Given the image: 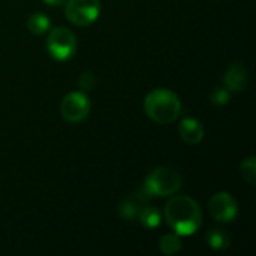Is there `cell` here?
I'll return each mask as SVG.
<instances>
[{"label":"cell","mask_w":256,"mask_h":256,"mask_svg":"<svg viewBox=\"0 0 256 256\" xmlns=\"http://www.w3.org/2000/svg\"><path fill=\"white\" fill-rule=\"evenodd\" d=\"M164 216L177 236H192L202 224V213L198 202L186 195L172 196L165 206Z\"/></svg>","instance_id":"cell-1"},{"label":"cell","mask_w":256,"mask_h":256,"mask_svg":"<svg viewBox=\"0 0 256 256\" xmlns=\"http://www.w3.org/2000/svg\"><path fill=\"white\" fill-rule=\"evenodd\" d=\"M144 111L153 122L159 124H168L178 118L182 112V104L176 93L168 88H156L146 96Z\"/></svg>","instance_id":"cell-2"},{"label":"cell","mask_w":256,"mask_h":256,"mask_svg":"<svg viewBox=\"0 0 256 256\" xmlns=\"http://www.w3.org/2000/svg\"><path fill=\"white\" fill-rule=\"evenodd\" d=\"M182 183V176L176 170L159 166L147 176L144 189L150 196H171L180 190Z\"/></svg>","instance_id":"cell-3"},{"label":"cell","mask_w":256,"mask_h":256,"mask_svg":"<svg viewBox=\"0 0 256 256\" xmlns=\"http://www.w3.org/2000/svg\"><path fill=\"white\" fill-rule=\"evenodd\" d=\"M46 48L52 58L58 62H66L76 51V38L69 28L56 27L48 36Z\"/></svg>","instance_id":"cell-4"},{"label":"cell","mask_w":256,"mask_h":256,"mask_svg":"<svg viewBox=\"0 0 256 256\" xmlns=\"http://www.w3.org/2000/svg\"><path fill=\"white\" fill-rule=\"evenodd\" d=\"M100 12L99 0H66L64 14L66 18L78 27H86L93 24Z\"/></svg>","instance_id":"cell-5"},{"label":"cell","mask_w":256,"mask_h":256,"mask_svg":"<svg viewBox=\"0 0 256 256\" xmlns=\"http://www.w3.org/2000/svg\"><path fill=\"white\" fill-rule=\"evenodd\" d=\"M90 112V100L81 92L68 93L60 104V114L68 123H80Z\"/></svg>","instance_id":"cell-6"},{"label":"cell","mask_w":256,"mask_h":256,"mask_svg":"<svg viewBox=\"0 0 256 256\" xmlns=\"http://www.w3.org/2000/svg\"><path fill=\"white\" fill-rule=\"evenodd\" d=\"M208 213L214 220L228 224L237 218L238 206H237V201L230 194L218 192L208 201Z\"/></svg>","instance_id":"cell-7"},{"label":"cell","mask_w":256,"mask_h":256,"mask_svg":"<svg viewBox=\"0 0 256 256\" xmlns=\"http://www.w3.org/2000/svg\"><path fill=\"white\" fill-rule=\"evenodd\" d=\"M152 196L146 192V189L142 188L136 195L129 196L128 200H124L120 206V216L126 220H134L135 218H138L140 212L142 207L147 206L148 200Z\"/></svg>","instance_id":"cell-8"},{"label":"cell","mask_w":256,"mask_h":256,"mask_svg":"<svg viewBox=\"0 0 256 256\" xmlns=\"http://www.w3.org/2000/svg\"><path fill=\"white\" fill-rule=\"evenodd\" d=\"M224 84L230 92H242L248 84L246 68L242 63H232L224 75Z\"/></svg>","instance_id":"cell-9"},{"label":"cell","mask_w":256,"mask_h":256,"mask_svg":"<svg viewBox=\"0 0 256 256\" xmlns=\"http://www.w3.org/2000/svg\"><path fill=\"white\" fill-rule=\"evenodd\" d=\"M178 132H180V136L182 140L186 142V144H190V146H195V144H200L204 138V126L200 120L196 118H184L182 123H180V128H178Z\"/></svg>","instance_id":"cell-10"},{"label":"cell","mask_w":256,"mask_h":256,"mask_svg":"<svg viewBox=\"0 0 256 256\" xmlns=\"http://www.w3.org/2000/svg\"><path fill=\"white\" fill-rule=\"evenodd\" d=\"M138 219H140V224L144 226V228H148V230H153L156 226H159L160 224V212L156 208V207H142L140 214H138Z\"/></svg>","instance_id":"cell-11"},{"label":"cell","mask_w":256,"mask_h":256,"mask_svg":"<svg viewBox=\"0 0 256 256\" xmlns=\"http://www.w3.org/2000/svg\"><path fill=\"white\" fill-rule=\"evenodd\" d=\"M230 236L224 230H213L207 234V243L214 250H225L230 248Z\"/></svg>","instance_id":"cell-12"},{"label":"cell","mask_w":256,"mask_h":256,"mask_svg":"<svg viewBox=\"0 0 256 256\" xmlns=\"http://www.w3.org/2000/svg\"><path fill=\"white\" fill-rule=\"evenodd\" d=\"M50 24L51 22H50L48 16L45 14H40V12L30 15L28 20H27V27H28V30L33 34H44V33H46L48 28H50Z\"/></svg>","instance_id":"cell-13"},{"label":"cell","mask_w":256,"mask_h":256,"mask_svg":"<svg viewBox=\"0 0 256 256\" xmlns=\"http://www.w3.org/2000/svg\"><path fill=\"white\" fill-rule=\"evenodd\" d=\"M159 249L164 255H176L182 249V242L177 234H166L160 238Z\"/></svg>","instance_id":"cell-14"},{"label":"cell","mask_w":256,"mask_h":256,"mask_svg":"<svg viewBox=\"0 0 256 256\" xmlns=\"http://www.w3.org/2000/svg\"><path fill=\"white\" fill-rule=\"evenodd\" d=\"M242 177L244 178V182H248L250 186H255L256 183V159L255 156H250L248 159L243 160L242 166Z\"/></svg>","instance_id":"cell-15"},{"label":"cell","mask_w":256,"mask_h":256,"mask_svg":"<svg viewBox=\"0 0 256 256\" xmlns=\"http://www.w3.org/2000/svg\"><path fill=\"white\" fill-rule=\"evenodd\" d=\"M230 94H231V92L225 87V88H220V87H218V88H214L213 90V93H212V104L213 105H216V106H222V105H226L228 102H230Z\"/></svg>","instance_id":"cell-16"},{"label":"cell","mask_w":256,"mask_h":256,"mask_svg":"<svg viewBox=\"0 0 256 256\" xmlns=\"http://www.w3.org/2000/svg\"><path fill=\"white\" fill-rule=\"evenodd\" d=\"M78 86L82 90H93L96 86V78H94L93 72H82L78 78Z\"/></svg>","instance_id":"cell-17"},{"label":"cell","mask_w":256,"mask_h":256,"mask_svg":"<svg viewBox=\"0 0 256 256\" xmlns=\"http://www.w3.org/2000/svg\"><path fill=\"white\" fill-rule=\"evenodd\" d=\"M64 2L66 0H44V3L48 6H62V4H64Z\"/></svg>","instance_id":"cell-18"}]
</instances>
